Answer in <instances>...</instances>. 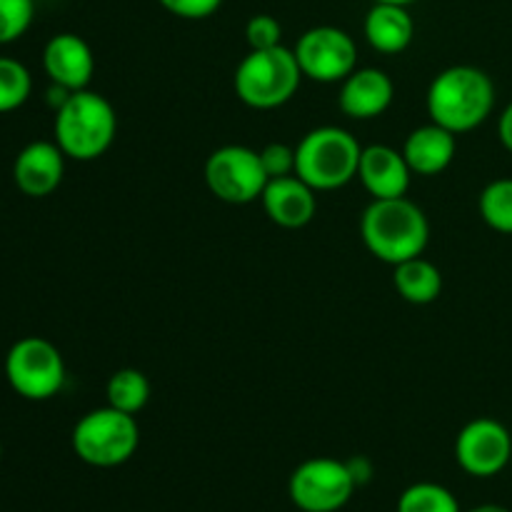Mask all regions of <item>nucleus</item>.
<instances>
[{"label": "nucleus", "instance_id": "1", "mask_svg": "<svg viewBox=\"0 0 512 512\" xmlns=\"http://www.w3.org/2000/svg\"><path fill=\"white\" fill-rule=\"evenodd\" d=\"M495 105V85L485 70L453 65L443 70L428 88L430 123L450 133H470L488 120Z\"/></svg>", "mask_w": 512, "mask_h": 512}, {"label": "nucleus", "instance_id": "2", "mask_svg": "<svg viewBox=\"0 0 512 512\" xmlns=\"http://www.w3.org/2000/svg\"><path fill=\"white\" fill-rule=\"evenodd\" d=\"M360 235L375 258L398 265L425 253L430 225L423 210L403 195L373 200L360 220Z\"/></svg>", "mask_w": 512, "mask_h": 512}, {"label": "nucleus", "instance_id": "3", "mask_svg": "<svg viewBox=\"0 0 512 512\" xmlns=\"http://www.w3.org/2000/svg\"><path fill=\"white\" fill-rule=\"evenodd\" d=\"M118 133V115L108 98L93 90H75L55 110V143L65 158L90 163L108 153Z\"/></svg>", "mask_w": 512, "mask_h": 512}, {"label": "nucleus", "instance_id": "4", "mask_svg": "<svg viewBox=\"0 0 512 512\" xmlns=\"http://www.w3.org/2000/svg\"><path fill=\"white\" fill-rule=\"evenodd\" d=\"M303 70L298 58L285 45L268 50H250L235 68V95L248 108L273 110L288 103L300 88Z\"/></svg>", "mask_w": 512, "mask_h": 512}, {"label": "nucleus", "instance_id": "5", "mask_svg": "<svg viewBox=\"0 0 512 512\" xmlns=\"http://www.w3.org/2000/svg\"><path fill=\"white\" fill-rule=\"evenodd\" d=\"M363 148L348 130L323 125L305 135L295 148V175L313 190H335L358 175Z\"/></svg>", "mask_w": 512, "mask_h": 512}, {"label": "nucleus", "instance_id": "6", "mask_svg": "<svg viewBox=\"0 0 512 512\" xmlns=\"http://www.w3.org/2000/svg\"><path fill=\"white\" fill-rule=\"evenodd\" d=\"M73 453L90 468H118L128 463L140 445V428L135 415L123 413L118 408L90 410L75 423Z\"/></svg>", "mask_w": 512, "mask_h": 512}, {"label": "nucleus", "instance_id": "7", "mask_svg": "<svg viewBox=\"0 0 512 512\" xmlns=\"http://www.w3.org/2000/svg\"><path fill=\"white\" fill-rule=\"evenodd\" d=\"M5 380L20 398L43 403L65 385V360L50 340L28 335L10 345L5 355Z\"/></svg>", "mask_w": 512, "mask_h": 512}, {"label": "nucleus", "instance_id": "8", "mask_svg": "<svg viewBox=\"0 0 512 512\" xmlns=\"http://www.w3.org/2000/svg\"><path fill=\"white\" fill-rule=\"evenodd\" d=\"M358 490L348 463L335 458H310L288 480L290 503L303 512H338Z\"/></svg>", "mask_w": 512, "mask_h": 512}, {"label": "nucleus", "instance_id": "9", "mask_svg": "<svg viewBox=\"0 0 512 512\" xmlns=\"http://www.w3.org/2000/svg\"><path fill=\"white\" fill-rule=\"evenodd\" d=\"M268 180L260 153L245 145H223L205 160V183L223 203L248 205L260 200Z\"/></svg>", "mask_w": 512, "mask_h": 512}, {"label": "nucleus", "instance_id": "10", "mask_svg": "<svg viewBox=\"0 0 512 512\" xmlns=\"http://www.w3.org/2000/svg\"><path fill=\"white\" fill-rule=\"evenodd\" d=\"M293 53L303 78L315 83H343L358 68L355 40L335 25H315L305 30Z\"/></svg>", "mask_w": 512, "mask_h": 512}, {"label": "nucleus", "instance_id": "11", "mask_svg": "<svg viewBox=\"0 0 512 512\" xmlns=\"http://www.w3.org/2000/svg\"><path fill=\"white\" fill-rule=\"evenodd\" d=\"M512 458L510 430L493 418L470 420L455 440V460L473 478H493Z\"/></svg>", "mask_w": 512, "mask_h": 512}, {"label": "nucleus", "instance_id": "12", "mask_svg": "<svg viewBox=\"0 0 512 512\" xmlns=\"http://www.w3.org/2000/svg\"><path fill=\"white\" fill-rule=\"evenodd\" d=\"M43 68L50 83L58 88L85 90L95 73V55L90 45L75 33H58L45 43Z\"/></svg>", "mask_w": 512, "mask_h": 512}, {"label": "nucleus", "instance_id": "13", "mask_svg": "<svg viewBox=\"0 0 512 512\" xmlns=\"http://www.w3.org/2000/svg\"><path fill=\"white\" fill-rule=\"evenodd\" d=\"M65 175V153L58 143L35 140L18 153L13 163V180L28 198H48L58 190Z\"/></svg>", "mask_w": 512, "mask_h": 512}, {"label": "nucleus", "instance_id": "14", "mask_svg": "<svg viewBox=\"0 0 512 512\" xmlns=\"http://www.w3.org/2000/svg\"><path fill=\"white\" fill-rule=\"evenodd\" d=\"M260 203H263L265 215L275 225L288 230L305 228L315 218V210H318L315 190L305 180H300L298 175L268 180L263 195H260Z\"/></svg>", "mask_w": 512, "mask_h": 512}, {"label": "nucleus", "instance_id": "15", "mask_svg": "<svg viewBox=\"0 0 512 512\" xmlns=\"http://www.w3.org/2000/svg\"><path fill=\"white\" fill-rule=\"evenodd\" d=\"M410 170L403 150L390 145H370L363 148L358 165V178L363 188L373 195V200L403 198L410 188Z\"/></svg>", "mask_w": 512, "mask_h": 512}, {"label": "nucleus", "instance_id": "16", "mask_svg": "<svg viewBox=\"0 0 512 512\" xmlns=\"http://www.w3.org/2000/svg\"><path fill=\"white\" fill-rule=\"evenodd\" d=\"M393 80L388 73L378 68H355L343 80L338 103L348 118L353 120H373L383 115L393 103Z\"/></svg>", "mask_w": 512, "mask_h": 512}, {"label": "nucleus", "instance_id": "17", "mask_svg": "<svg viewBox=\"0 0 512 512\" xmlns=\"http://www.w3.org/2000/svg\"><path fill=\"white\" fill-rule=\"evenodd\" d=\"M455 153H458L455 133H450L438 123H428L413 130L403 145L405 160H408L410 170L418 175H440L450 168Z\"/></svg>", "mask_w": 512, "mask_h": 512}, {"label": "nucleus", "instance_id": "18", "mask_svg": "<svg viewBox=\"0 0 512 512\" xmlns=\"http://www.w3.org/2000/svg\"><path fill=\"white\" fill-rule=\"evenodd\" d=\"M365 38L378 53H403L415 38V20L405 5L375 3L365 15Z\"/></svg>", "mask_w": 512, "mask_h": 512}, {"label": "nucleus", "instance_id": "19", "mask_svg": "<svg viewBox=\"0 0 512 512\" xmlns=\"http://www.w3.org/2000/svg\"><path fill=\"white\" fill-rule=\"evenodd\" d=\"M393 283L400 298L413 305H430L443 293V275H440L438 265L425 260L423 255L395 265Z\"/></svg>", "mask_w": 512, "mask_h": 512}, {"label": "nucleus", "instance_id": "20", "mask_svg": "<svg viewBox=\"0 0 512 512\" xmlns=\"http://www.w3.org/2000/svg\"><path fill=\"white\" fill-rule=\"evenodd\" d=\"M105 398H108L110 408L138 415L150 400V380L135 368L115 370L108 378V385H105Z\"/></svg>", "mask_w": 512, "mask_h": 512}, {"label": "nucleus", "instance_id": "21", "mask_svg": "<svg viewBox=\"0 0 512 512\" xmlns=\"http://www.w3.org/2000/svg\"><path fill=\"white\" fill-rule=\"evenodd\" d=\"M398 512H463L458 498L445 485L415 483L398 498Z\"/></svg>", "mask_w": 512, "mask_h": 512}, {"label": "nucleus", "instance_id": "22", "mask_svg": "<svg viewBox=\"0 0 512 512\" xmlns=\"http://www.w3.org/2000/svg\"><path fill=\"white\" fill-rule=\"evenodd\" d=\"M33 90L30 70L20 60L0 55V115L23 108Z\"/></svg>", "mask_w": 512, "mask_h": 512}, {"label": "nucleus", "instance_id": "23", "mask_svg": "<svg viewBox=\"0 0 512 512\" xmlns=\"http://www.w3.org/2000/svg\"><path fill=\"white\" fill-rule=\"evenodd\" d=\"M480 215L498 233L512 235V178H498L480 193Z\"/></svg>", "mask_w": 512, "mask_h": 512}, {"label": "nucleus", "instance_id": "24", "mask_svg": "<svg viewBox=\"0 0 512 512\" xmlns=\"http://www.w3.org/2000/svg\"><path fill=\"white\" fill-rule=\"evenodd\" d=\"M35 18L33 0H0V45L15 43L28 33Z\"/></svg>", "mask_w": 512, "mask_h": 512}, {"label": "nucleus", "instance_id": "25", "mask_svg": "<svg viewBox=\"0 0 512 512\" xmlns=\"http://www.w3.org/2000/svg\"><path fill=\"white\" fill-rule=\"evenodd\" d=\"M283 38V28L273 15H253L245 25V40H248L250 50H268L280 45Z\"/></svg>", "mask_w": 512, "mask_h": 512}, {"label": "nucleus", "instance_id": "26", "mask_svg": "<svg viewBox=\"0 0 512 512\" xmlns=\"http://www.w3.org/2000/svg\"><path fill=\"white\" fill-rule=\"evenodd\" d=\"M260 163H263L270 180L295 175V148L285 143H268L260 150Z\"/></svg>", "mask_w": 512, "mask_h": 512}, {"label": "nucleus", "instance_id": "27", "mask_svg": "<svg viewBox=\"0 0 512 512\" xmlns=\"http://www.w3.org/2000/svg\"><path fill=\"white\" fill-rule=\"evenodd\" d=\"M168 13L183 20L210 18L223 5V0H158Z\"/></svg>", "mask_w": 512, "mask_h": 512}, {"label": "nucleus", "instance_id": "28", "mask_svg": "<svg viewBox=\"0 0 512 512\" xmlns=\"http://www.w3.org/2000/svg\"><path fill=\"white\" fill-rule=\"evenodd\" d=\"M498 133H500V143H503L512 153V103L503 110V115H500Z\"/></svg>", "mask_w": 512, "mask_h": 512}, {"label": "nucleus", "instance_id": "29", "mask_svg": "<svg viewBox=\"0 0 512 512\" xmlns=\"http://www.w3.org/2000/svg\"><path fill=\"white\" fill-rule=\"evenodd\" d=\"M348 468H350V473H353V480H355V485H358V488H363V485L370 480V473H373V470H370V465H368V460H363V458L350 460Z\"/></svg>", "mask_w": 512, "mask_h": 512}, {"label": "nucleus", "instance_id": "30", "mask_svg": "<svg viewBox=\"0 0 512 512\" xmlns=\"http://www.w3.org/2000/svg\"><path fill=\"white\" fill-rule=\"evenodd\" d=\"M468 512H510V510L503 508V505L485 503V505H478V508H473V510H468Z\"/></svg>", "mask_w": 512, "mask_h": 512}, {"label": "nucleus", "instance_id": "31", "mask_svg": "<svg viewBox=\"0 0 512 512\" xmlns=\"http://www.w3.org/2000/svg\"><path fill=\"white\" fill-rule=\"evenodd\" d=\"M373 3H393V5H405V8H408V5L418 3V0H373Z\"/></svg>", "mask_w": 512, "mask_h": 512}, {"label": "nucleus", "instance_id": "32", "mask_svg": "<svg viewBox=\"0 0 512 512\" xmlns=\"http://www.w3.org/2000/svg\"><path fill=\"white\" fill-rule=\"evenodd\" d=\"M0 458H3V445H0Z\"/></svg>", "mask_w": 512, "mask_h": 512}]
</instances>
